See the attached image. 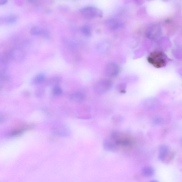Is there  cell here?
I'll return each mask as SVG.
<instances>
[{"mask_svg": "<svg viewBox=\"0 0 182 182\" xmlns=\"http://www.w3.org/2000/svg\"><path fill=\"white\" fill-rule=\"evenodd\" d=\"M119 68L116 64L111 63L106 66L105 69V73L109 77H115L118 75L119 72Z\"/></svg>", "mask_w": 182, "mask_h": 182, "instance_id": "8992f818", "label": "cell"}, {"mask_svg": "<svg viewBox=\"0 0 182 182\" xmlns=\"http://www.w3.org/2000/svg\"><path fill=\"white\" fill-rule=\"evenodd\" d=\"M107 46L105 45L103 43H100L97 47V50L100 53H104L105 52L107 49Z\"/></svg>", "mask_w": 182, "mask_h": 182, "instance_id": "ac0fdd59", "label": "cell"}, {"mask_svg": "<svg viewBox=\"0 0 182 182\" xmlns=\"http://www.w3.org/2000/svg\"><path fill=\"white\" fill-rule=\"evenodd\" d=\"M10 58L13 60L20 62L24 60L25 58V53L22 49L19 48L13 49L10 54Z\"/></svg>", "mask_w": 182, "mask_h": 182, "instance_id": "5b68a950", "label": "cell"}, {"mask_svg": "<svg viewBox=\"0 0 182 182\" xmlns=\"http://www.w3.org/2000/svg\"><path fill=\"white\" fill-rule=\"evenodd\" d=\"M31 35L33 36H40L43 33V31L39 27H34L30 31Z\"/></svg>", "mask_w": 182, "mask_h": 182, "instance_id": "2e32d148", "label": "cell"}, {"mask_svg": "<svg viewBox=\"0 0 182 182\" xmlns=\"http://www.w3.org/2000/svg\"><path fill=\"white\" fill-rule=\"evenodd\" d=\"M151 181L152 182H157L158 181L157 180H153Z\"/></svg>", "mask_w": 182, "mask_h": 182, "instance_id": "cb8c5ba5", "label": "cell"}, {"mask_svg": "<svg viewBox=\"0 0 182 182\" xmlns=\"http://www.w3.org/2000/svg\"><path fill=\"white\" fill-rule=\"evenodd\" d=\"M113 83L110 80L104 79L96 83L94 90L97 94L101 95L107 92L112 87Z\"/></svg>", "mask_w": 182, "mask_h": 182, "instance_id": "7a4b0ae2", "label": "cell"}, {"mask_svg": "<svg viewBox=\"0 0 182 182\" xmlns=\"http://www.w3.org/2000/svg\"><path fill=\"white\" fill-rule=\"evenodd\" d=\"M53 93L54 96H59L62 94V93H63V91L58 85L56 86L53 87Z\"/></svg>", "mask_w": 182, "mask_h": 182, "instance_id": "e0dca14e", "label": "cell"}, {"mask_svg": "<svg viewBox=\"0 0 182 182\" xmlns=\"http://www.w3.org/2000/svg\"><path fill=\"white\" fill-rule=\"evenodd\" d=\"M159 158L160 160L164 161L169 154V148L166 145H162L159 147Z\"/></svg>", "mask_w": 182, "mask_h": 182, "instance_id": "9c48e42d", "label": "cell"}, {"mask_svg": "<svg viewBox=\"0 0 182 182\" xmlns=\"http://www.w3.org/2000/svg\"><path fill=\"white\" fill-rule=\"evenodd\" d=\"M162 119L160 117H157L155 118L153 123L155 125H160L162 124Z\"/></svg>", "mask_w": 182, "mask_h": 182, "instance_id": "ffe728a7", "label": "cell"}, {"mask_svg": "<svg viewBox=\"0 0 182 182\" xmlns=\"http://www.w3.org/2000/svg\"><path fill=\"white\" fill-rule=\"evenodd\" d=\"M162 29L160 25L153 24L147 28L146 35L147 37L151 40H156L162 35Z\"/></svg>", "mask_w": 182, "mask_h": 182, "instance_id": "277c9868", "label": "cell"}, {"mask_svg": "<svg viewBox=\"0 0 182 182\" xmlns=\"http://www.w3.org/2000/svg\"><path fill=\"white\" fill-rule=\"evenodd\" d=\"M8 2V0H0V6L6 4Z\"/></svg>", "mask_w": 182, "mask_h": 182, "instance_id": "44dd1931", "label": "cell"}, {"mask_svg": "<svg viewBox=\"0 0 182 182\" xmlns=\"http://www.w3.org/2000/svg\"><path fill=\"white\" fill-rule=\"evenodd\" d=\"M84 95L80 93H75L72 94L70 97V99L75 103H80L84 99Z\"/></svg>", "mask_w": 182, "mask_h": 182, "instance_id": "30bf717a", "label": "cell"}, {"mask_svg": "<svg viewBox=\"0 0 182 182\" xmlns=\"http://www.w3.org/2000/svg\"><path fill=\"white\" fill-rule=\"evenodd\" d=\"M80 13L83 17L87 19H92L103 16V12L99 9L94 7L84 8L80 10Z\"/></svg>", "mask_w": 182, "mask_h": 182, "instance_id": "3957f363", "label": "cell"}, {"mask_svg": "<svg viewBox=\"0 0 182 182\" xmlns=\"http://www.w3.org/2000/svg\"><path fill=\"white\" fill-rule=\"evenodd\" d=\"M4 118L3 117L0 116V124L2 123L3 122H4Z\"/></svg>", "mask_w": 182, "mask_h": 182, "instance_id": "7402d4cb", "label": "cell"}, {"mask_svg": "<svg viewBox=\"0 0 182 182\" xmlns=\"http://www.w3.org/2000/svg\"><path fill=\"white\" fill-rule=\"evenodd\" d=\"M142 173L143 175L147 177L152 176L154 174V170L151 166H145L142 169Z\"/></svg>", "mask_w": 182, "mask_h": 182, "instance_id": "8fae6325", "label": "cell"}, {"mask_svg": "<svg viewBox=\"0 0 182 182\" xmlns=\"http://www.w3.org/2000/svg\"><path fill=\"white\" fill-rule=\"evenodd\" d=\"M45 77L43 74H39L36 76L33 80V83L35 84H39L45 81Z\"/></svg>", "mask_w": 182, "mask_h": 182, "instance_id": "5bb4252c", "label": "cell"}, {"mask_svg": "<svg viewBox=\"0 0 182 182\" xmlns=\"http://www.w3.org/2000/svg\"><path fill=\"white\" fill-rule=\"evenodd\" d=\"M80 31L85 36H90L92 35V30L89 25L83 26L80 28Z\"/></svg>", "mask_w": 182, "mask_h": 182, "instance_id": "4fadbf2b", "label": "cell"}, {"mask_svg": "<svg viewBox=\"0 0 182 182\" xmlns=\"http://www.w3.org/2000/svg\"><path fill=\"white\" fill-rule=\"evenodd\" d=\"M60 81L61 79L59 77H53L48 80L47 84L49 86L53 87L58 86Z\"/></svg>", "mask_w": 182, "mask_h": 182, "instance_id": "7c38bea8", "label": "cell"}, {"mask_svg": "<svg viewBox=\"0 0 182 182\" xmlns=\"http://www.w3.org/2000/svg\"><path fill=\"white\" fill-rule=\"evenodd\" d=\"M136 2L138 3H140L142 1V0H135Z\"/></svg>", "mask_w": 182, "mask_h": 182, "instance_id": "603a6c76", "label": "cell"}, {"mask_svg": "<svg viewBox=\"0 0 182 182\" xmlns=\"http://www.w3.org/2000/svg\"><path fill=\"white\" fill-rule=\"evenodd\" d=\"M105 24L109 28L113 30L120 29L124 27L123 23L115 19H110L106 20Z\"/></svg>", "mask_w": 182, "mask_h": 182, "instance_id": "52a82bcc", "label": "cell"}, {"mask_svg": "<svg viewBox=\"0 0 182 182\" xmlns=\"http://www.w3.org/2000/svg\"><path fill=\"white\" fill-rule=\"evenodd\" d=\"M147 60L150 64L157 68L164 67L166 63L165 54L160 51H155L150 53Z\"/></svg>", "mask_w": 182, "mask_h": 182, "instance_id": "6da1fadb", "label": "cell"}, {"mask_svg": "<svg viewBox=\"0 0 182 182\" xmlns=\"http://www.w3.org/2000/svg\"><path fill=\"white\" fill-rule=\"evenodd\" d=\"M44 93V90L43 88H39L36 90V94L38 97H40L43 95Z\"/></svg>", "mask_w": 182, "mask_h": 182, "instance_id": "d6986e66", "label": "cell"}, {"mask_svg": "<svg viewBox=\"0 0 182 182\" xmlns=\"http://www.w3.org/2000/svg\"><path fill=\"white\" fill-rule=\"evenodd\" d=\"M17 20V18L16 15H11L5 18L4 21L8 24H12L16 23Z\"/></svg>", "mask_w": 182, "mask_h": 182, "instance_id": "9a60e30c", "label": "cell"}, {"mask_svg": "<svg viewBox=\"0 0 182 182\" xmlns=\"http://www.w3.org/2000/svg\"><path fill=\"white\" fill-rule=\"evenodd\" d=\"M103 145L104 149L108 151L115 152L118 150V145L110 139H105L104 141Z\"/></svg>", "mask_w": 182, "mask_h": 182, "instance_id": "ba28073f", "label": "cell"}]
</instances>
